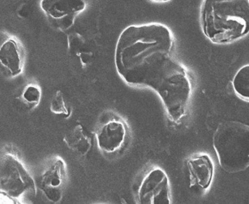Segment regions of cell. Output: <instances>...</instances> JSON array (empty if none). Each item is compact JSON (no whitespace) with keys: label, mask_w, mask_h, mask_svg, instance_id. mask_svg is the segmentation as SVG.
<instances>
[{"label":"cell","mask_w":249,"mask_h":204,"mask_svg":"<svg viewBox=\"0 0 249 204\" xmlns=\"http://www.w3.org/2000/svg\"><path fill=\"white\" fill-rule=\"evenodd\" d=\"M174 36L166 25H132L118 38L115 64L128 85L155 91L168 118L178 123L186 115L193 87L186 69L174 55Z\"/></svg>","instance_id":"1"},{"label":"cell","mask_w":249,"mask_h":204,"mask_svg":"<svg viewBox=\"0 0 249 204\" xmlns=\"http://www.w3.org/2000/svg\"><path fill=\"white\" fill-rule=\"evenodd\" d=\"M205 36L215 44L235 42L249 32V0H204L201 10Z\"/></svg>","instance_id":"2"},{"label":"cell","mask_w":249,"mask_h":204,"mask_svg":"<svg viewBox=\"0 0 249 204\" xmlns=\"http://www.w3.org/2000/svg\"><path fill=\"white\" fill-rule=\"evenodd\" d=\"M213 147L225 171L245 170L249 167V125L236 121L219 123L213 135Z\"/></svg>","instance_id":"3"},{"label":"cell","mask_w":249,"mask_h":204,"mask_svg":"<svg viewBox=\"0 0 249 204\" xmlns=\"http://www.w3.org/2000/svg\"><path fill=\"white\" fill-rule=\"evenodd\" d=\"M0 192L13 200L36 194L34 178L18 155L11 149L3 151L1 155Z\"/></svg>","instance_id":"4"},{"label":"cell","mask_w":249,"mask_h":204,"mask_svg":"<svg viewBox=\"0 0 249 204\" xmlns=\"http://www.w3.org/2000/svg\"><path fill=\"white\" fill-rule=\"evenodd\" d=\"M141 204H170L169 179L164 170L155 168L144 177L138 192Z\"/></svg>","instance_id":"5"},{"label":"cell","mask_w":249,"mask_h":204,"mask_svg":"<svg viewBox=\"0 0 249 204\" xmlns=\"http://www.w3.org/2000/svg\"><path fill=\"white\" fill-rule=\"evenodd\" d=\"M67 182L68 171L66 163L61 158H55L42 171L39 186L49 201L58 203L63 197Z\"/></svg>","instance_id":"6"},{"label":"cell","mask_w":249,"mask_h":204,"mask_svg":"<svg viewBox=\"0 0 249 204\" xmlns=\"http://www.w3.org/2000/svg\"><path fill=\"white\" fill-rule=\"evenodd\" d=\"M127 138V125L119 118H112L106 121L98 128L96 133L98 148L108 154L121 150Z\"/></svg>","instance_id":"7"},{"label":"cell","mask_w":249,"mask_h":204,"mask_svg":"<svg viewBox=\"0 0 249 204\" xmlns=\"http://www.w3.org/2000/svg\"><path fill=\"white\" fill-rule=\"evenodd\" d=\"M191 186H198L202 189H208L212 184L214 166L208 154L196 155L187 162Z\"/></svg>","instance_id":"8"},{"label":"cell","mask_w":249,"mask_h":204,"mask_svg":"<svg viewBox=\"0 0 249 204\" xmlns=\"http://www.w3.org/2000/svg\"><path fill=\"white\" fill-rule=\"evenodd\" d=\"M89 0H42L41 7L53 19H62L84 11Z\"/></svg>","instance_id":"9"},{"label":"cell","mask_w":249,"mask_h":204,"mask_svg":"<svg viewBox=\"0 0 249 204\" xmlns=\"http://www.w3.org/2000/svg\"><path fill=\"white\" fill-rule=\"evenodd\" d=\"M1 64L12 76H18L23 72V57L18 43L15 39H8L0 48Z\"/></svg>","instance_id":"10"},{"label":"cell","mask_w":249,"mask_h":204,"mask_svg":"<svg viewBox=\"0 0 249 204\" xmlns=\"http://www.w3.org/2000/svg\"><path fill=\"white\" fill-rule=\"evenodd\" d=\"M70 150L81 156H86L91 148V139L81 124H77L69 130L63 138Z\"/></svg>","instance_id":"11"},{"label":"cell","mask_w":249,"mask_h":204,"mask_svg":"<svg viewBox=\"0 0 249 204\" xmlns=\"http://www.w3.org/2000/svg\"><path fill=\"white\" fill-rule=\"evenodd\" d=\"M233 87L240 98L249 100V65L239 69L233 80Z\"/></svg>","instance_id":"12"},{"label":"cell","mask_w":249,"mask_h":204,"mask_svg":"<svg viewBox=\"0 0 249 204\" xmlns=\"http://www.w3.org/2000/svg\"><path fill=\"white\" fill-rule=\"evenodd\" d=\"M23 99L30 107L38 105L42 98V91L39 87L34 85H30L24 89L23 92Z\"/></svg>","instance_id":"13"},{"label":"cell","mask_w":249,"mask_h":204,"mask_svg":"<svg viewBox=\"0 0 249 204\" xmlns=\"http://www.w3.org/2000/svg\"><path fill=\"white\" fill-rule=\"evenodd\" d=\"M50 110L51 112L56 115H64L66 117H69L71 111L68 110V107L65 103L63 94L61 93V91H58L55 96L50 103Z\"/></svg>","instance_id":"14"},{"label":"cell","mask_w":249,"mask_h":204,"mask_svg":"<svg viewBox=\"0 0 249 204\" xmlns=\"http://www.w3.org/2000/svg\"><path fill=\"white\" fill-rule=\"evenodd\" d=\"M152 1H155V2H168L171 0H152Z\"/></svg>","instance_id":"15"}]
</instances>
